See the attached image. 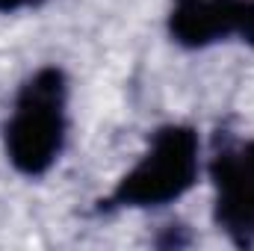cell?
Returning <instances> with one entry per match:
<instances>
[{
    "instance_id": "1",
    "label": "cell",
    "mask_w": 254,
    "mask_h": 251,
    "mask_svg": "<svg viewBox=\"0 0 254 251\" xmlns=\"http://www.w3.org/2000/svg\"><path fill=\"white\" fill-rule=\"evenodd\" d=\"M68 133V80L63 68L33 71L12 104L3 127L6 160L27 178H42L63 154Z\"/></svg>"
},
{
    "instance_id": "2",
    "label": "cell",
    "mask_w": 254,
    "mask_h": 251,
    "mask_svg": "<svg viewBox=\"0 0 254 251\" xmlns=\"http://www.w3.org/2000/svg\"><path fill=\"white\" fill-rule=\"evenodd\" d=\"M198 133L190 125L154 130L148 151L101 201V210H157L184 198L198 181Z\"/></svg>"
},
{
    "instance_id": "3",
    "label": "cell",
    "mask_w": 254,
    "mask_h": 251,
    "mask_svg": "<svg viewBox=\"0 0 254 251\" xmlns=\"http://www.w3.org/2000/svg\"><path fill=\"white\" fill-rule=\"evenodd\" d=\"M210 178L216 228L237 249H254V139L216 148Z\"/></svg>"
},
{
    "instance_id": "4",
    "label": "cell",
    "mask_w": 254,
    "mask_h": 251,
    "mask_svg": "<svg viewBox=\"0 0 254 251\" xmlns=\"http://www.w3.org/2000/svg\"><path fill=\"white\" fill-rule=\"evenodd\" d=\"M169 33L190 51L225 39L254 48V0H172Z\"/></svg>"
},
{
    "instance_id": "5",
    "label": "cell",
    "mask_w": 254,
    "mask_h": 251,
    "mask_svg": "<svg viewBox=\"0 0 254 251\" xmlns=\"http://www.w3.org/2000/svg\"><path fill=\"white\" fill-rule=\"evenodd\" d=\"M42 0H0V12H21V9H30V6H39Z\"/></svg>"
}]
</instances>
